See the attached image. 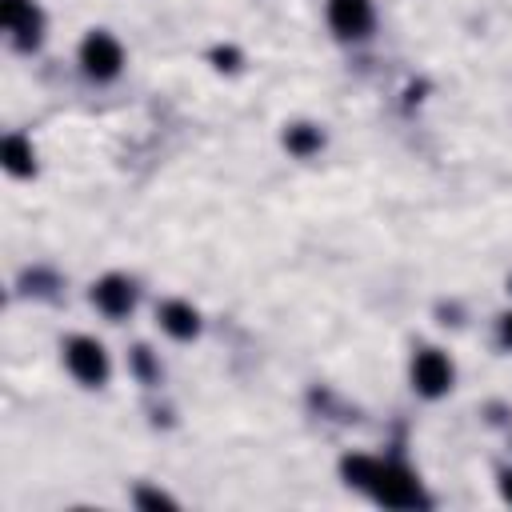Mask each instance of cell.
<instances>
[{"label":"cell","mask_w":512,"mask_h":512,"mask_svg":"<svg viewBox=\"0 0 512 512\" xmlns=\"http://www.w3.org/2000/svg\"><path fill=\"white\" fill-rule=\"evenodd\" d=\"M368 492L380 504H388V508H416V504H424L420 480L404 464H376V476H372Z\"/></svg>","instance_id":"obj_1"},{"label":"cell","mask_w":512,"mask_h":512,"mask_svg":"<svg viewBox=\"0 0 512 512\" xmlns=\"http://www.w3.org/2000/svg\"><path fill=\"white\" fill-rule=\"evenodd\" d=\"M64 364H68V372H72L80 384H88V388H96V384L108 380V352H104V344L92 340V336H72V340L64 344Z\"/></svg>","instance_id":"obj_2"},{"label":"cell","mask_w":512,"mask_h":512,"mask_svg":"<svg viewBox=\"0 0 512 512\" xmlns=\"http://www.w3.org/2000/svg\"><path fill=\"white\" fill-rule=\"evenodd\" d=\"M80 64L92 80H112L124 64V48L108 36V32H92L84 44H80Z\"/></svg>","instance_id":"obj_3"},{"label":"cell","mask_w":512,"mask_h":512,"mask_svg":"<svg viewBox=\"0 0 512 512\" xmlns=\"http://www.w3.org/2000/svg\"><path fill=\"white\" fill-rule=\"evenodd\" d=\"M412 384L424 396H444L452 388V360L444 352H436V348L416 352V360H412Z\"/></svg>","instance_id":"obj_4"},{"label":"cell","mask_w":512,"mask_h":512,"mask_svg":"<svg viewBox=\"0 0 512 512\" xmlns=\"http://www.w3.org/2000/svg\"><path fill=\"white\" fill-rule=\"evenodd\" d=\"M0 20L16 36L20 48H28V44L40 40V24L44 20H40V8L32 0H0Z\"/></svg>","instance_id":"obj_5"},{"label":"cell","mask_w":512,"mask_h":512,"mask_svg":"<svg viewBox=\"0 0 512 512\" xmlns=\"http://www.w3.org/2000/svg\"><path fill=\"white\" fill-rule=\"evenodd\" d=\"M92 304L104 312V316H128L132 312V304H136V288H132V280H124V276H104V280H96L92 284Z\"/></svg>","instance_id":"obj_6"},{"label":"cell","mask_w":512,"mask_h":512,"mask_svg":"<svg viewBox=\"0 0 512 512\" xmlns=\"http://www.w3.org/2000/svg\"><path fill=\"white\" fill-rule=\"evenodd\" d=\"M328 24L340 36H368V28H372V0H328Z\"/></svg>","instance_id":"obj_7"},{"label":"cell","mask_w":512,"mask_h":512,"mask_svg":"<svg viewBox=\"0 0 512 512\" xmlns=\"http://www.w3.org/2000/svg\"><path fill=\"white\" fill-rule=\"evenodd\" d=\"M160 328L168 332V336H176V340H192L196 336V328H200V316H196V308L192 304H184V300H168V304H160Z\"/></svg>","instance_id":"obj_8"},{"label":"cell","mask_w":512,"mask_h":512,"mask_svg":"<svg viewBox=\"0 0 512 512\" xmlns=\"http://www.w3.org/2000/svg\"><path fill=\"white\" fill-rule=\"evenodd\" d=\"M4 168H8L12 176H32L36 156H32V144H28L24 136H8V140H4Z\"/></svg>","instance_id":"obj_9"},{"label":"cell","mask_w":512,"mask_h":512,"mask_svg":"<svg viewBox=\"0 0 512 512\" xmlns=\"http://www.w3.org/2000/svg\"><path fill=\"white\" fill-rule=\"evenodd\" d=\"M284 144H288L292 156H312V152H320L324 136H320V128H312V124H292V128L284 132Z\"/></svg>","instance_id":"obj_10"},{"label":"cell","mask_w":512,"mask_h":512,"mask_svg":"<svg viewBox=\"0 0 512 512\" xmlns=\"http://www.w3.org/2000/svg\"><path fill=\"white\" fill-rule=\"evenodd\" d=\"M376 464H380V460H372V456H348L340 468H344L348 484H356V488H368V484H372V476H376Z\"/></svg>","instance_id":"obj_11"},{"label":"cell","mask_w":512,"mask_h":512,"mask_svg":"<svg viewBox=\"0 0 512 512\" xmlns=\"http://www.w3.org/2000/svg\"><path fill=\"white\" fill-rule=\"evenodd\" d=\"M136 504H144V508H172L176 500H172V496H164V492H152V488H140V492H136Z\"/></svg>","instance_id":"obj_12"},{"label":"cell","mask_w":512,"mask_h":512,"mask_svg":"<svg viewBox=\"0 0 512 512\" xmlns=\"http://www.w3.org/2000/svg\"><path fill=\"white\" fill-rule=\"evenodd\" d=\"M136 372L152 380V360H148V348H136Z\"/></svg>","instance_id":"obj_13"},{"label":"cell","mask_w":512,"mask_h":512,"mask_svg":"<svg viewBox=\"0 0 512 512\" xmlns=\"http://www.w3.org/2000/svg\"><path fill=\"white\" fill-rule=\"evenodd\" d=\"M216 60H220L216 68H236V52L232 48H216Z\"/></svg>","instance_id":"obj_14"},{"label":"cell","mask_w":512,"mask_h":512,"mask_svg":"<svg viewBox=\"0 0 512 512\" xmlns=\"http://www.w3.org/2000/svg\"><path fill=\"white\" fill-rule=\"evenodd\" d=\"M500 340L512 348V312H508V316H500Z\"/></svg>","instance_id":"obj_15"},{"label":"cell","mask_w":512,"mask_h":512,"mask_svg":"<svg viewBox=\"0 0 512 512\" xmlns=\"http://www.w3.org/2000/svg\"><path fill=\"white\" fill-rule=\"evenodd\" d=\"M500 492H504V500L512 504V472H504V476H500Z\"/></svg>","instance_id":"obj_16"}]
</instances>
